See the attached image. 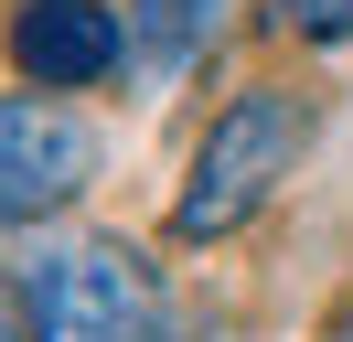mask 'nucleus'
Listing matches in <instances>:
<instances>
[{
  "label": "nucleus",
  "mask_w": 353,
  "mask_h": 342,
  "mask_svg": "<svg viewBox=\"0 0 353 342\" xmlns=\"http://www.w3.org/2000/svg\"><path fill=\"white\" fill-rule=\"evenodd\" d=\"M32 332L43 342H172V299H161L150 256L118 235H65L22 268Z\"/></svg>",
  "instance_id": "2"
},
{
  "label": "nucleus",
  "mask_w": 353,
  "mask_h": 342,
  "mask_svg": "<svg viewBox=\"0 0 353 342\" xmlns=\"http://www.w3.org/2000/svg\"><path fill=\"white\" fill-rule=\"evenodd\" d=\"M11 54H22L32 86H97L129 54V11H108V0H22Z\"/></svg>",
  "instance_id": "4"
},
{
  "label": "nucleus",
  "mask_w": 353,
  "mask_h": 342,
  "mask_svg": "<svg viewBox=\"0 0 353 342\" xmlns=\"http://www.w3.org/2000/svg\"><path fill=\"white\" fill-rule=\"evenodd\" d=\"M279 21L310 32V43H343V32H353V0H279Z\"/></svg>",
  "instance_id": "6"
},
{
  "label": "nucleus",
  "mask_w": 353,
  "mask_h": 342,
  "mask_svg": "<svg viewBox=\"0 0 353 342\" xmlns=\"http://www.w3.org/2000/svg\"><path fill=\"white\" fill-rule=\"evenodd\" d=\"M0 342H43V332H32V289H22V278H0Z\"/></svg>",
  "instance_id": "7"
},
{
  "label": "nucleus",
  "mask_w": 353,
  "mask_h": 342,
  "mask_svg": "<svg viewBox=\"0 0 353 342\" xmlns=\"http://www.w3.org/2000/svg\"><path fill=\"white\" fill-rule=\"evenodd\" d=\"M203 21H214V0H129V32L150 43L161 64H172V54H193V32H203Z\"/></svg>",
  "instance_id": "5"
},
{
  "label": "nucleus",
  "mask_w": 353,
  "mask_h": 342,
  "mask_svg": "<svg viewBox=\"0 0 353 342\" xmlns=\"http://www.w3.org/2000/svg\"><path fill=\"white\" fill-rule=\"evenodd\" d=\"M300 150H310V107L289 97V86H246V97L203 128L193 171H182V192H172V235H182V246H214V235L257 225L268 192L300 171Z\"/></svg>",
  "instance_id": "1"
},
{
  "label": "nucleus",
  "mask_w": 353,
  "mask_h": 342,
  "mask_svg": "<svg viewBox=\"0 0 353 342\" xmlns=\"http://www.w3.org/2000/svg\"><path fill=\"white\" fill-rule=\"evenodd\" d=\"M97 128L54 97H0V225H32V214H65L97 182Z\"/></svg>",
  "instance_id": "3"
}]
</instances>
